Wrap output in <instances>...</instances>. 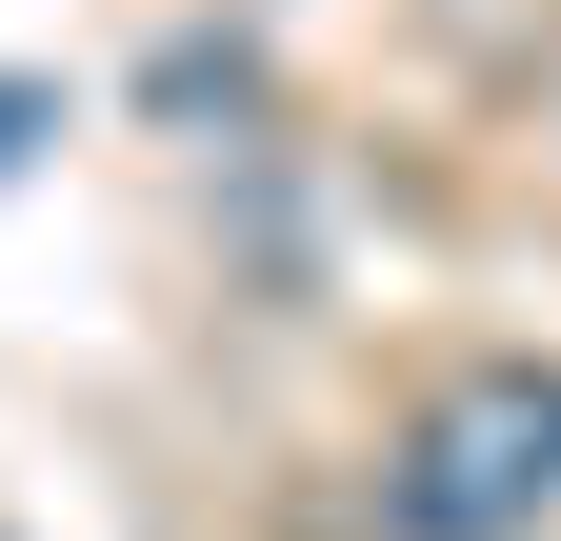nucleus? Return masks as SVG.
Wrapping results in <instances>:
<instances>
[{"label":"nucleus","instance_id":"nucleus-1","mask_svg":"<svg viewBox=\"0 0 561 541\" xmlns=\"http://www.w3.org/2000/svg\"><path fill=\"white\" fill-rule=\"evenodd\" d=\"M401 541H541L561 521V361H461L381 461Z\"/></svg>","mask_w":561,"mask_h":541},{"label":"nucleus","instance_id":"nucleus-2","mask_svg":"<svg viewBox=\"0 0 561 541\" xmlns=\"http://www.w3.org/2000/svg\"><path fill=\"white\" fill-rule=\"evenodd\" d=\"M21 120H41V101H21V81H0V161H21Z\"/></svg>","mask_w":561,"mask_h":541}]
</instances>
